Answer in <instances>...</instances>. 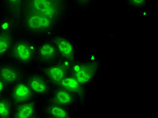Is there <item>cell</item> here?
I'll list each match as a JSON object with an SVG mask.
<instances>
[{
    "mask_svg": "<svg viewBox=\"0 0 158 118\" xmlns=\"http://www.w3.org/2000/svg\"><path fill=\"white\" fill-rule=\"evenodd\" d=\"M71 64H72L71 61L66 59L65 58H62L60 61V65L67 71L69 70L70 68L72 67Z\"/></svg>",
    "mask_w": 158,
    "mask_h": 118,
    "instance_id": "cell-18",
    "label": "cell"
},
{
    "mask_svg": "<svg viewBox=\"0 0 158 118\" xmlns=\"http://www.w3.org/2000/svg\"><path fill=\"white\" fill-rule=\"evenodd\" d=\"M29 8L31 12L40 14L55 20L64 10L63 2L60 0H33L29 2Z\"/></svg>",
    "mask_w": 158,
    "mask_h": 118,
    "instance_id": "cell-1",
    "label": "cell"
},
{
    "mask_svg": "<svg viewBox=\"0 0 158 118\" xmlns=\"http://www.w3.org/2000/svg\"><path fill=\"white\" fill-rule=\"evenodd\" d=\"M47 76L52 82L58 84L60 82L67 76V70L61 66L60 64L49 66L45 70Z\"/></svg>",
    "mask_w": 158,
    "mask_h": 118,
    "instance_id": "cell-10",
    "label": "cell"
},
{
    "mask_svg": "<svg viewBox=\"0 0 158 118\" xmlns=\"http://www.w3.org/2000/svg\"><path fill=\"white\" fill-rule=\"evenodd\" d=\"M53 44L60 54L70 61L74 59V48L73 43L69 39L64 37H56L53 39Z\"/></svg>",
    "mask_w": 158,
    "mask_h": 118,
    "instance_id": "cell-5",
    "label": "cell"
},
{
    "mask_svg": "<svg viewBox=\"0 0 158 118\" xmlns=\"http://www.w3.org/2000/svg\"><path fill=\"white\" fill-rule=\"evenodd\" d=\"M28 87L31 91L38 95H44L48 91V83L40 76H34L28 82Z\"/></svg>",
    "mask_w": 158,
    "mask_h": 118,
    "instance_id": "cell-11",
    "label": "cell"
},
{
    "mask_svg": "<svg viewBox=\"0 0 158 118\" xmlns=\"http://www.w3.org/2000/svg\"><path fill=\"white\" fill-rule=\"evenodd\" d=\"M36 51L35 45L28 42L20 41L14 47V58L17 62L27 63L33 58Z\"/></svg>",
    "mask_w": 158,
    "mask_h": 118,
    "instance_id": "cell-4",
    "label": "cell"
},
{
    "mask_svg": "<svg viewBox=\"0 0 158 118\" xmlns=\"http://www.w3.org/2000/svg\"><path fill=\"white\" fill-rule=\"evenodd\" d=\"M53 99L54 103L53 104H57L64 107L72 105L75 103L74 95L62 88L57 89L54 92Z\"/></svg>",
    "mask_w": 158,
    "mask_h": 118,
    "instance_id": "cell-9",
    "label": "cell"
},
{
    "mask_svg": "<svg viewBox=\"0 0 158 118\" xmlns=\"http://www.w3.org/2000/svg\"><path fill=\"white\" fill-rule=\"evenodd\" d=\"M54 23L55 20L35 12H30L25 19L27 28L35 33H41L48 31L54 25Z\"/></svg>",
    "mask_w": 158,
    "mask_h": 118,
    "instance_id": "cell-3",
    "label": "cell"
},
{
    "mask_svg": "<svg viewBox=\"0 0 158 118\" xmlns=\"http://www.w3.org/2000/svg\"><path fill=\"white\" fill-rule=\"evenodd\" d=\"M57 49L54 44L51 43H45L39 49V55L41 60L50 61L54 58Z\"/></svg>",
    "mask_w": 158,
    "mask_h": 118,
    "instance_id": "cell-14",
    "label": "cell"
},
{
    "mask_svg": "<svg viewBox=\"0 0 158 118\" xmlns=\"http://www.w3.org/2000/svg\"><path fill=\"white\" fill-rule=\"evenodd\" d=\"M33 95V91L26 83H20L14 88L12 97L16 103H23L28 101Z\"/></svg>",
    "mask_w": 158,
    "mask_h": 118,
    "instance_id": "cell-6",
    "label": "cell"
},
{
    "mask_svg": "<svg viewBox=\"0 0 158 118\" xmlns=\"http://www.w3.org/2000/svg\"><path fill=\"white\" fill-rule=\"evenodd\" d=\"M10 103L6 100L0 101V118H10Z\"/></svg>",
    "mask_w": 158,
    "mask_h": 118,
    "instance_id": "cell-16",
    "label": "cell"
},
{
    "mask_svg": "<svg viewBox=\"0 0 158 118\" xmlns=\"http://www.w3.org/2000/svg\"><path fill=\"white\" fill-rule=\"evenodd\" d=\"M46 112L51 118H71L69 112L66 107L57 104L48 106Z\"/></svg>",
    "mask_w": 158,
    "mask_h": 118,
    "instance_id": "cell-13",
    "label": "cell"
},
{
    "mask_svg": "<svg viewBox=\"0 0 158 118\" xmlns=\"http://www.w3.org/2000/svg\"><path fill=\"white\" fill-rule=\"evenodd\" d=\"M0 79L4 83H16L20 79V72L16 67L3 66L0 67Z\"/></svg>",
    "mask_w": 158,
    "mask_h": 118,
    "instance_id": "cell-8",
    "label": "cell"
},
{
    "mask_svg": "<svg viewBox=\"0 0 158 118\" xmlns=\"http://www.w3.org/2000/svg\"><path fill=\"white\" fill-rule=\"evenodd\" d=\"M4 89V83L0 79V92H2Z\"/></svg>",
    "mask_w": 158,
    "mask_h": 118,
    "instance_id": "cell-19",
    "label": "cell"
},
{
    "mask_svg": "<svg viewBox=\"0 0 158 118\" xmlns=\"http://www.w3.org/2000/svg\"><path fill=\"white\" fill-rule=\"evenodd\" d=\"M99 65L94 62H81L72 66L73 76L82 86L89 84L99 70Z\"/></svg>",
    "mask_w": 158,
    "mask_h": 118,
    "instance_id": "cell-2",
    "label": "cell"
},
{
    "mask_svg": "<svg viewBox=\"0 0 158 118\" xmlns=\"http://www.w3.org/2000/svg\"><path fill=\"white\" fill-rule=\"evenodd\" d=\"M31 118H38V117H31Z\"/></svg>",
    "mask_w": 158,
    "mask_h": 118,
    "instance_id": "cell-20",
    "label": "cell"
},
{
    "mask_svg": "<svg viewBox=\"0 0 158 118\" xmlns=\"http://www.w3.org/2000/svg\"><path fill=\"white\" fill-rule=\"evenodd\" d=\"M128 3L131 6L136 7V8H141V7L145 5L146 1L145 0H132V1H129Z\"/></svg>",
    "mask_w": 158,
    "mask_h": 118,
    "instance_id": "cell-17",
    "label": "cell"
},
{
    "mask_svg": "<svg viewBox=\"0 0 158 118\" xmlns=\"http://www.w3.org/2000/svg\"><path fill=\"white\" fill-rule=\"evenodd\" d=\"M12 37L8 33H0V55H3L9 51L11 45Z\"/></svg>",
    "mask_w": 158,
    "mask_h": 118,
    "instance_id": "cell-15",
    "label": "cell"
},
{
    "mask_svg": "<svg viewBox=\"0 0 158 118\" xmlns=\"http://www.w3.org/2000/svg\"><path fill=\"white\" fill-rule=\"evenodd\" d=\"M58 84L60 87L70 92L73 95H81L83 94V86L79 84L78 82L73 76H67L61 80Z\"/></svg>",
    "mask_w": 158,
    "mask_h": 118,
    "instance_id": "cell-7",
    "label": "cell"
},
{
    "mask_svg": "<svg viewBox=\"0 0 158 118\" xmlns=\"http://www.w3.org/2000/svg\"><path fill=\"white\" fill-rule=\"evenodd\" d=\"M35 106L33 103H20L16 108L14 118H31L34 117Z\"/></svg>",
    "mask_w": 158,
    "mask_h": 118,
    "instance_id": "cell-12",
    "label": "cell"
}]
</instances>
